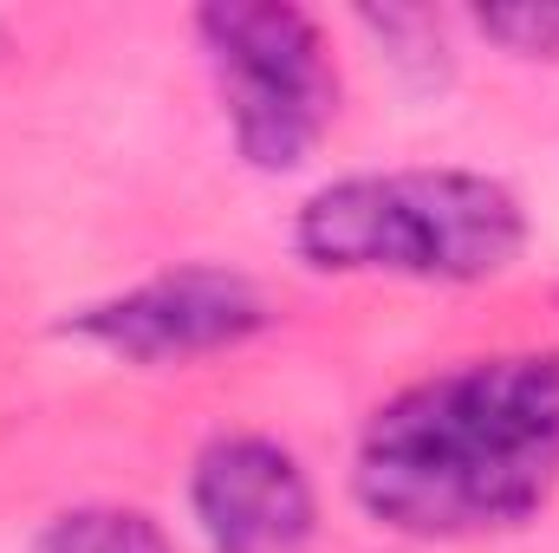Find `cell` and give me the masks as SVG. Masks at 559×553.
I'll list each match as a JSON object with an SVG mask.
<instances>
[{
  "instance_id": "3957f363",
  "label": "cell",
  "mask_w": 559,
  "mask_h": 553,
  "mask_svg": "<svg viewBox=\"0 0 559 553\" xmlns=\"http://www.w3.org/2000/svg\"><path fill=\"white\" fill-rule=\"evenodd\" d=\"M228 131L254 169L306 163L338 118V72L319 26L299 7L222 0L195 13Z\"/></svg>"
},
{
  "instance_id": "52a82bcc",
  "label": "cell",
  "mask_w": 559,
  "mask_h": 553,
  "mask_svg": "<svg viewBox=\"0 0 559 553\" xmlns=\"http://www.w3.org/2000/svg\"><path fill=\"white\" fill-rule=\"evenodd\" d=\"M475 26L488 39H501L508 52H521V59L559 52V7H481Z\"/></svg>"
},
{
  "instance_id": "6da1fadb",
  "label": "cell",
  "mask_w": 559,
  "mask_h": 553,
  "mask_svg": "<svg viewBox=\"0 0 559 553\" xmlns=\"http://www.w3.org/2000/svg\"><path fill=\"white\" fill-rule=\"evenodd\" d=\"M358 502L417 541L521 528L559 489V352H501L397 391L358 443Z\"/></svg>"
},
{
  "instance_id": "5b68a950",
  "label": "cell",
  "mask_w": 559,
  "mask_h": 553,
  "mask_svg": "<svg viewBox=\"0 0 559 553\" xmlns=\"http://www.w3.org/2000/svg\"><path fill=\"white\" fill-rule=\"evenodd\" d=\"M195 521L215 553H299L312 541V482L267 436H222L195 456Z\"/></svg>"
},
{
  "instance_id": "8992f818",
  "label": "cell",
  "mask_w": 559,
  "mask_h": 553,
  "mask_svg": "<svg viewBox=\"0 0 559 553\" xmlns=\"http://www.w3.org/2000/svg\"><path fill=\"white\" fill-rule=\"evenodd\" d=\"M26 553H169V541L138 508H72L39 528Z\"/></svg>"
},
{
  "instance_id": "7a4b0ae2",
  "label": "cell",
  "mask_w": 559,
  "mask_h": 553,
  "mask_svg": "<svg viewBox=\"0 0 559 553\" xmlns=\"http://www.w3.org/2000/svg\"><path fill=\"white\" fill-rule=\"evenodd\" d=\"M299 255L319 274L488 280L514 268L527 222L521 202L475 169L345 176L299 209Z\"/></svg>"
},
{
  "instance_id": "277c9868",
  "label": "cell",
  "mask_w": 559,
  "mask_h": 553,
  "mask_svg": "<svg viewBox=\"0 0 559 553\" xmlns=\"http://www.w3.org/2000/svg\"><path fill=\"white\" fill-rule=\"evenodd\" d=\"M267 326V299L261 286L228 268H182V274H156L105 299V306H85L72 319L79 339L118 352V358H138V365H182V358H209V352H228L241 339H254Z\"/></svg>"
}]
</instances>
